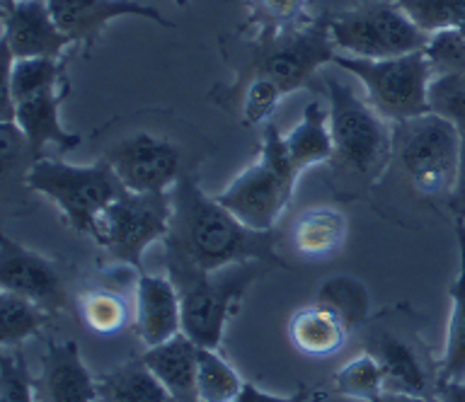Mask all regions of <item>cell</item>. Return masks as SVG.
<instances>
[{
    "mask_svg": "<svg viewBox=\"0 0 465 402\" xmlns=\"http://www.w3.org/2000/svg\"><path fill=\"white\" fill-rule=\"evenodd\" d=\"M173 219L165 240L167 277L182 279L206 274L235 262L260 260L269 267H286L276 255L279 235L274 230H254L211 197L194 175L177 180L173 190Z\"/></svg>",
    "mask_w": 465,
    "mask_h": 402,
    "instance_id": "1",
    "label": "cell"
},
{
    "mask_svg": "<svg viewBox=\"0 0 465 402\" xmlns=\"http://www.w3.org/2000/svg\"><path fill=\"white\" fill-rule=\"evenodd\" d=\"M238 39V34H235ZM334 39L330 32V13L312 17L311 23L298 30L282 32L274 37H250L245 34L235 42L232 52H225L228 66L235 71V81L225 93L238 90L252 78H267L276 83L289 95L296 90L311 88L318 71L334 64Z\"/></svg>",
    "mask_w": 465,
    "mask_h": 402,
    "instance_id": "2",
    "label": "cell"
},
{
    "mask_svg": "<svg viewBox=\"0 0 465 402\" xmlns=\"http://www.w3.org/2000/svg\"><path fill=\"white\" fill-rule=\"evenodd\" d=\"M327 112L332 133L330 168L347 191L366 190L385 175L392 155V124L383 119L369 100L337 78H327Z\"/></svg>",
    "mask_w": 465,
    "mask_h": 402,
    "instance_id": "3",
    "label": "cell"
},
{
    "mask_svg": "<svg viewBox=\"0 0 465 402\" xmlns=\"http://www.w3.org/2000/svg\"><path fill=\"white\" fill-rule=\"evenodd\" d=\"M301 170L291 161L283 136L274 124H264L260 158L213 194L231 213L254 230H274L293 199Z\"/></svg>",
    "mask_w": 465,
    "mask_h": 402,
    "instance_id": "4",
    "label": "cell"
},
{
    "mask_svg": "<svg viewBox=\"0 0 465 402\" xmlns=\"http://www.w3.org/2000/svg\"><path fill=\"white\" fill-rule=\"evenodd\" d=\"M25 182L56 204L64 221L83 235H97V223L114 199L126 191L122 180L104 161L73 165L54 158H39L29 165Z\"/></svg>",
    "mask_w": 465,
    "mask_h": 402,
    "instance_id": "5",
    "label": "cell"
},
{
    "mask_svg": "<svg viewBox=\"0 0 465 402\" xmlns=\"http://www.w3.org/2000/svg\"><path fill=\"white\" fill-rule=\"evenodd\" d=\"M269 264L260 260L235 262L206 274L170 279L182 303V332L203 349H218L225 328L238 310L247 289L267 271Z\"/></svg>",
    "mask_w": 465,
    "mask_h": 402,
    "instance_id": "6",
    "label": "cell"
},
{
    "mask_svg": "<svg viewBox=\"0 0 465 402\" xmlns=\"http://www.w3.org/2000/svg\"><path fill=\"white\" fill-rule=\"evenodd\" d=\"M460 129L436 112L392 124V155L414 187L429 197H450L460 168Z\"/></svg>",
    "mask_w": 465,
    "mask_h": 402,
    "instance_id": "7",
    "label": "cell"
},
{
    "mask_svg": "<svg viewBox=\"0 0 465 402\" xmlns=\"http://www.w3.org/2000/svg\"><path fill=\"white\" fill-rule=\"evenodd\" d=\"M334 66L361 81L371 107L391 124L431 112L429 85L434 81V68L427 52L405 54L395 59L334 56Z\"/></svg>",
    "mask_w": 465,
    "mask_h": 402,
    "instance_id": "8",
    "label": "cell"
},
{
    "mask_svg": "<svg viewBox=\"0 0 465 402\" xmlns=\"http://www.w3.org/2000/svg\"><path fill=\"white\" fill-rule=\"evenodd\" d=\"M334 46L359 59H395L424 52L429 34L400 8L398 0H363L340 13H330Z\"/></svg>",
    "mask_w": 465,
    "mask_h": 402,
    "instance_id": "9",
    "label": "cell"
},
{
    "mask_svg": "<svg viewBox=\"0 0 465 402\" xmlns=\"http://www.w3.org/2000/svg\"><path fill=\"white\" fill-rule=\"evenodd\" d=\"M173 219L170 191L141 194L124 191L104 209L97 223V245L107 250L116 264L131 267L138 274L145 271L143 255L153 242L165 240Z\"/></svg>",
    "mask_w": 465,
    "mask_h": 402,
    "instance_id": "10",
    "label": "cell"
},
{
    "mask_svg": "<svg viewBox=\"0 0 465 402\" xmlns=\"http://www.w3.org/2000/svg\"><path fill=\"white\" fill-rule=\"evenodd\" d=\"M102 161L114 170L129 191H170L182 172V148L165 136L138 132L124 136L104 151Z\"/></svg>",
    "mask_w": 465,
    "mask_h": 402,
    "instance_id": "11",
    "label": "cell"
},
{
    "mask_svg": "<svg viewBox=\"0 0 465 402\" xmlns=\"http://www.w3.org/2000/svg\"><path fill=\"white\" fill-rule=\"evenodd\" d=\"M73 46L51 15L49 0L3 3V52L13 59H64Z\"/></svg>",
    "mask_w": 465,
    "mask_h": 402,
    "instance_id": "12",
    "label": "cell"
},
{
    "mask_svg": "<svg viewBox=\"0 0 465 402\" xmlns=\"http://www.w3.org/2000/svg\"><path fill=\"white\" fill-rule=\"evenodd\" d=\"M49 8L58 27L73 39V44L83 46L85 56L97 46L107 25L119 17H141L173 27L158 8L141 5L136 0H49Z\"/></svg>",
    "mask_w": 465,
    "mask_h": 402,
    "instance_id": "13",
    "label": "cell"
},
{
    "mask_svg": "<svg viewBox=\"0 0 465 402\" xmlns=\"http://www.w3.org/2000/svg\"><path fill=\"white\" fill-rule=\"evenodd\" d=\"M0 286L3 291L35 300L49 313L65 306V291L56 264L7 235L0 238Z\"/></svg>",
    "mask_w": 465,
    "mask_h": 402,
    "instance_id": "14",
    "label": "cell"
},
{
    "mask_svg": "<svg viewBox=\"0 0 465 402\" xmlns=\"http://www.w3.org/2000/svg\"><path fill=\"white\" fill-rule=\"evenodd\" d=\"M134 328L145 347H155L182 332V303L170 277L141 271L134 281Z\"/></svg>",
    "mask_w": 465,
    "mask_h": 402,
    "instance_id": "15",
    "label": "cell"
},
{
    "mask_svg": "<svg viewBox=\"0 0 465 402\" xmlns=\"http://www.w3.org/2000/svg\"><path fill=\"white\" fill-rule=\"evenodd\" d=\"M39 402H97V378L75 342H51L35 378Z\"/></svg>",
    "mask_w": 465,
    "mask_h": 402,
    "instance_id": "16",
    "label": "cell"
},
{
    "mask_svg": "<svg viewBox=\"0 0 465 402\" xmlns=\"http://www.w3.org/2000/svg\"><path fill=\"white\" fill-rule=\"evenodd\" d=\"M68 83L36 93L32 97H25L13 107V122L27 141L29 151L42 158V151L49 143L58 146L61 151H71L80 146L78 133L68 132L61 122V103L68 95Z\"/></svg>",
    "mask_w": 465,
    "mask_h": 402,
    "instance_id": "17",
    "label": "cell"
},
{
    "mask_svg": "<svg viewBox=\"0 0 465 402\" xmlns=\"http://www.w3.org/2000/svg\"><path fill=\"white\" fill-rule=\"evenodd\" d=\"M363 349L373 354L381 364L388 393L420 395V397L431 400L436 383H431L427 366L421 364L420 354L412 349V344L392 332H373L363 344Z\"/></svg>",
    "mask_w": 465,
    "mask_h": 402,
    "instance_id": "18",
    "label": "cell"
},
{
    "mask_svg": "<svg viewBox=\"0 0 465 402\" xmlns=\"http://www.w3.org/2000/svg\"><path fill=\"white\" fill-rule=\"evenodd\" d=\"M145 366L155 373V378L167 387L177 402L199 400L196 393V364H199V347L184 332L174 335L163 344L148 347L141 357Z\"/></svg>",
    "mask_w": 465,
    "mask_h": 402,
    "instance_id": "19",
    "label": "cell"
},
{
    "mask_svg": "<svg viewBox=\"0 0 465 402\" xmlns=\"http://www.w3.org/2000/svg\"><path fill=\"white\" fill-rule=\"evenodd\" d=\"M291 342L305 357L325 358L332 357L347 344L349 328L341 322L337 313L330 308L312 303L308 308H301L289 325Z\"/></svg>",
    "mask_w": 465,
    "mask_h": 402,
    "instance_id": "20",
    "label": "cell"
},
{
    "mask_svg": "<svg viewBox=\"0 0 465 402\" xmlns=\"http://www.w3.org/2000/svg\"><path fill=\"white\" fill-rule=\"evenodd\" d=\"M456 240H458V277L450 284V318L449 335L443 358L436 366V383L443 380H465V219L456 216Z\"/></svg>",
    "mask_w": 465,
    "mask_h": 402,
    "instance_id": "21",
    "label": "cell"
},
{
    "mask_svg": "<svg viewBox=\"0 0 465 402\" xmlns=\"http://www.w3.org/2000/svg\"><path fill=\"white\" fill-rule=\"evenodd\" d=\"M5 54V52H3ZM64 59H13L5 54V88H3V122H13V107L25 97L65 85Z\"/></svg>",
    "mask_w": 465,
    "mask_h": 402,
    "instance_id": "22",
    "label": "cell"
},
{
    "mask_svg": "<svg viewBox=\"0 0 465 402\" xmlns=\"http://www.w3.org/2000/svg\"><path fill=\"white\" fill-rule=\"evenodd\" d=\"M97 402H177L141 357L97 378Z\"/></svg>",
    "mask_w": 465,
    "mask_h": 402,
    "instance_id": "23",
    "label": "cell"
},
{
    "mask_svg": "<svg viewBox=\"0 0 465 402\" xmlns=\"http://www.w3.org/2000/svg\"><path fill=\"white\" fill-rule=\"evenodd\" d=\"M283 143L296 168L303 170L330 162L332 158V133H330V112L322 110L318 100L305 104L303 117L289 133H283Z\"/></svg>",
    "mask_w": 465,
    "mask_h": 402,
    "instance_id": "24",
    "label": "cell"
},
{
    "mask_svg": "<svg viewBox=\"0 0 465 402\" xmlns=\"http://www.w3.org/2000/svg\"><path fill=\"white\" fill-rule=\"evenodd\" d=\"M347 219L344 213L330 206L305 211L293 226V248L303 257L334 255L347 238Z\"/></svg>",
    "mask_w": 465,
    "mask_h": 402,
    "instance_id": "25",
    "label": "cell"
},
{
    "mask_svg": "<svg viewBox=\"0 0 465 402\" xmlns=\"http://www.w3.org/2000/svg\"><path fill=\"white\" fill-rule=\"evenodd\" d=\"M245 23L238 27V34L250 37H274L312 20L308 0H245Z\"/></svg>",
    "mask_w": 465,
    "mask_h": 402,
    "instance_id": "26",
    "label": "cell"
},
{
    "mask_svg": "<svg viewBox=\"0 0 465 402\" xmlns=\"http://www.w3.org/2000/svg\"><path fill=\"white\" fill-rule=\"evenodd\" d=\"M318 306L330 308L341 318L349 329L361 328L369 320L371 293L369 289L354 277H332L318 289L315 296Z\"/></svg>",
    "mask_w": 465,
    "mask_h": 402,
    "instance_id": "27",
    "label": "cell"
},
{
    "mask_svg": "<svg viewBox=\"0 0 465 402\" xmlns=\"http://www.w3.org/2000/svg\"><path fill=\"white\" fill-rule=\"evenodd\" d=\"M240 373L225 361L218 349L199 347V364H196V393L202 402H238L242 395Z\"/></svg>",
    "mask_w": 465,
    "mask_h": 402,
    "instance_id": "28",
    "label": "cell"
},
{
    "mask_svg": "<svg viewBox=\"0 0 465 402\" xmlns=\"http://www.w3.org/2000/svg\"><path fill=\"white\" fill-rule=\"evenodd\" d=\"M49 310L39 303L17 296L13 291L0 293V344L3 349H15L25 339L35 337L44 328Z\"/></svg>",
    "mask_w": 465,
    "mask_h": 402,
    "instance_id": "29",
    "label": "cell"
},
{
    "mask_svg": "<svg viewBox=\"0 0 465 402\" xmlns=\"http://www.w3.org/2000/svg\"><path fill=\"white\" fill-rule=\"evenodd\" d=\"M80 318L97 335H116L129 325L131 310L114 289H90L80 296Z\"/></svg>",
    "mask_w": 465,
    "mask_h": 402,
    "instance_id": "30",
    "label": "cell"
},
{
    "mask_svg": "<svg viewBox=\"0 0 465 402\" xmlns=\"http://www.w3.org/2000/svg\"><path fill=\"white\" fill-rule=\"evenodd\" d=\"M332 390L344 395V397L376 402L378 395L385 393L383 371H381L376 357L363 349L359 357L347 361L340 371L334 373Z\"/></svg>",
    "mask_w": 465,
    "mask_h": 402,
    "instance_id": "31",
    "label": "cell"
},
{
    "mask_svg": "<svg viewBox=\"0 0 465 402\" xmlns=\"http://www.w3.org/2000/svg\"><path fill=\"white\" fill-rule=\"evenodd\" d=\"M283 97H286V93L276 83L267 81V78H252L245 85H240L238 90L225 93L223 100L228 104H240L242 124L260 126L267 124V119L274 114Z\"/></svg>",
    "mask_w": 465,
    "mask_h": 402,
    "instance_id": "32",
    "label": "cell"
},
{
    "mask_svg": "<svg viewBox=\"0 0 465 402\" xmlns=\"http://www.w3.org/2000/svg\"><path fill=\"white\" fill-rule=\"evenodd\" d=\"M398 5L429 37L439 32L465 30V0H398Z\"/></svg>",
    "mask_w": 465,
    "mask_h": 402,
    "instance_id": "33",
    "label": "cell"
},
{
    "mask_svg": "<svg viewBox=\"0 0 465 402\" xmlns=\"http://www.w3.org/2000/svg\"><path fill=\"white\" fill-rule=\"evenodd\" d=\"M429 107L465 132V71L434 75L429 85Z\"/></svg>",
    "mask_w": 465,
    "mask_h": 402,
    "instance_id": "34",
    "label": "cell"
},
{
    "mask_svg": "<svg viewBox=\"0 0 465 402\" xmlns=\"http://www.w3.org/2000/svg\"><path fill=\"white\" fill-rule=\"evenodd\" d=\"M0 402H39L35 378L29 376L22 351L3 349L0 357Z\"/></svg>",
    "mask_w": 465,
    "mask_h": 402,
    "instance_id": "35",
    "label": "cell"
},
{
    "mask_svg": "<svg viewBox=\"0 0 465 402\" xmlns=\"http://www.w3.org/2000/svg\"><path fill=\"white\" fill-rule=\"evenodd\" d=\"M427 56L431 61L434 75L463 74L465 71V30H450L431 34L427 44Z\"/></svg>",
    "mask_w": 465,
    "mask_h": 402,
    "instance_id": "36",
    "label": "cell"
},
{
    "mask_svg": "<svg viewBox=\"0 0 465 402\" xmlns=\"http://www.w3.org/2000/svg\"><path fill=\"white\" fill-rule=\"evenodd\" d=\"M312 397V387H305L301 386L293 395H289V397H282V395H272V393H264V390H260L257 386H250V383H245V387H242V395H240L238 402H308Z\"/></svg>",
    "mask_w": 465,
    "mask_h": 402,
    "instance_id": "37",
    "label": "cell"
},
{
    "mask_svg": "<svg viewBox=\"0 0 465 402\" xmlns=\"http://www.w3.org/2000/svg\"><path fill=\"white\" fill-rule=\"evenodd\" d=\"M463 133V146H460V168H458V180H456V187L450 191V209L456 216H463L465 219V132Z\"/></svg>",
    "mask_w": 465,
    "mask_h": 402,
    "instance_id": "38",
    "label": "cell"
},
{
    "mask_svg": "<svg viewBox=\"0 0 465 402\" xmlns=\"http://www.w3.org/2000/svg\"><path fill=\"white\" fill-rule=\"evenodd\" d=\"M431 402H465V380H443V383H436Z\"/></svg>",
    "mask_w": 465,
    "mask_h": 402,
    "instance_id": "39",
    "label": "cell"
},
{
    "mask_svg": "<svg viewBox=\"0 0 465 402\" xmlns=\"http://www.w3.org/2000/svg\"><path fill=\"white\" fill-rule=\"evenodd\" d=\"M376 402H431L429 397H420V395H405V393H381Z\"/></svg>",
    "mask_w": 465,
    "mask_h": 402,
    "instance_id": "40",
    "label": "cell"
},
{
    "mask_svg": "<svg viewBox=\"0 0 465 402\" xmlns=\"http://www.w3.org/2000/svg\"><path fill=\"white\" fill-rule=\"evenodd\" d=\"M174 3H177V5H180V8H184V5H187L189 0H174Z\"/></svg>",
    "mask_w": 465,
    "mask_h": 402,
    "instance_id": "41",
    "label": "cell"
},
{
    "mask_svg": "<svg viewBox=\"0 0 465 402\" xmlns=\"http://www.w3.org/2000/svg\"><path fill=\"white\" fill-rule=\"evenodd\" d=\"M0 3H13V0H0Z\"/></svg>",
    "mask_w": 465,
    "mask_h": 402,
    "instance_id": "42",
    "label": "cell"
},
{
    "mask_svg": "<svg viewBox=\"0 0 465 402\" xmlns=\"http://www.w3.org/2000/svg\"><path fill=\"white\" fill-rule=\"evenodd\" d=\"M194 402H202V400H194Z\"/></svg>",
    "mask_w": 465,
    "mask_h": 402,
    "instance_id": "43",
    "label": "cell"
}]
</instances>
